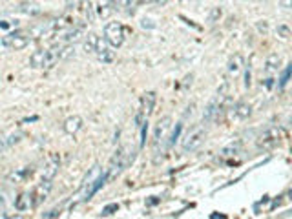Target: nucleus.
I'll list each match as a JSON object with an SVG mask.
<instances>
[{
	"mask_svg": "<svg viewBox=\"0 0 292 219\" xmlns=\"http://www.w3.org/2000/svg\"><path fill=\"white\" fill-rule=\"evenodd\" d=\"M95 57H97V60L99 62H104V64H110V62H114L115 60V51H112L108 48V46L104 44V41L100 39V42H99V48H97V53H95Z\"/></svg>",
	"mask_w": 292,
	"mask_h": 219,
	"instance_id": "13",
	"label": "nucleus"
},
{
	"mask_svg": "<svg viewBox=\"0 0 292 219\" xmlns=\"http://www.w3.org/2000/svg\"><path fill=\"white\" fill-rule=\"evenodd\" d=\"M8 146H6V135H4V132H0V154L6 150Z\"/></svg>",
	"mask_w": 292,
	"mask_h": 219,
	"instance_id": "28",
	"label": "nucleus"
},
{
	"mask_svg": "<svg viewBox=\"0 0 292 219\" xmlns=\"http://www.w3.org/2000/svg\"><path fill=\"white\" fill-rule=\"evenodd\" d=\"M4 212H6V201H4V196L0 194V217L4 215Z\"/></svg>",
	"mask_w": 292,
	"mask_h": 219,
	"instance_id": "29",
	"label": "nucleus"
},
{
	"mask_svg": "<svg viewBox=\"0 0 292 219\" xmlns=\"http://www.w3.org/2000/svg\"><path fill=\"white\" fill-rule=\"evenodd\" d=\"M33 205V194H29V192H24V194H20V196L17 197V201H15V208L18 210V212H26V210H29Z\"/></svg>",
	"mask_w": 292,
	"mask_h": 219,
	"instance_id": "16",
	"label": "nucleus"
},
{
	"mask_svg": "<svg viewBox=\"0 0 292 219\" xmlns=\"http://www.w3.org/2000/svg\"><path fill=\"white\" fill-rule=\"evenodd\" d=\"M221 17H223V8H221V6H215V8L210 9L206 22H208V24H215V22H219V18H221Z\"/></svg>",
	"mask_w": 292,
	"mask_h": 219,
	"instance_id": "23",
	"label": "nucleus"
},
{
	"mask_svg": "<svg viewBox=\"0 0 292 219\" xmlns=\"http://www.w3.org/2000/svg\"><path fill=\"white\" fill-rule=\"evenodd\" d=\"M243 66H245V64H243V55L236 53V55H232V57H230V60H228L227 69H228V73H230V75H237V73L243 69Z\"/></svg>",
	"mask_w": 292,
	"mask_h": 219,
	"instance_id": "18",
	"label": "nucleus"
},
{
	"mask_svg": "<svg viewBox=\"0 0 292 219\" xmlns=\"http://www.w3.org/2000/svg\"><path fill=\"white\" fill-rule=\"evenodd\" d=\"M130 163H133V157H132V155H128V148H126V146H121V148H117V152L112 155L108 168H106V172H104L106 179L110 181V179L117 177L119 173L123 172V170L126 168Z\"/></svg>",
	"mask_w": 292,
	"mask_h": 219,
	"instance_id": "2",
	"label": "nucleus"
},
{
	"mask_svg": "<svg viewBox=\"0 0 292 219\" xmlns=\"http://www.w3.org/2000/svg\"><path fill=\"white\" fill-rule=\"evenodd\" d=\"M119 210V205L117 203H112V205H106L104 208H102V215H110L114 214V212H117Z\"/></svg>",
	"mask_w": 292,
	"mask_h": 219,
	"instance_id": "26",
	"label": "nucleus"
},
{
	"mask_svg": "<svg viewBox=\"0 0 292 219\" xmlns=\"http://www.w3.org/2000/svg\"><path fill=\"white\" fill-rule=\"evenodd\" d=\"M86 15L90 17V22H93V4H88V9H86Z\"/></svg>",
	"mask_w": 292,
	"mask_h": 219,
	"instance_id": "30",
	"label": "nucleus"
},
{
	"mask_svg": "<svg viewBox=\"0 0 292 219\" xmlns=\"http://www.w3.org/2000/svg\"><path fill=\"white\" fill-rule=\"evenodd\" d=\"M155 91H146L144 95H142V106L139 108V112H141L142 117L148 121V117L152 115V112H154V104H155Z\"/></svg>",
	"mask_w": 292,
	"mask_h": 219,
	"instance_id": "11",
	"label": "nucleus"
},
{
	"mask_svg": "<svg viewBox=\"0 0 292 219\" xmlns=\"http://www.w3.org/2000/svg\"><path fill=\"white\" fill-rule=\"evenodd\" d=\"M100 175H102V168H100L99 164H95V166L86 173V177H84V181H82V192H84V196H86L88 190L95 185V181L100 177Z\"/></svg>",
	"mask_w": 292,
	"mask_h": 219,
	"instance_id": "12",
	"label": "nucleus"
},
{
	"mask_svg": "<svg viewBox=\"0 0 292 219\" xmlns=\"http://www.w3.org/2000/svg\"><path fill=\"white\" fill-rule=\"evenodd\" d=\"M59 164H60L59 157H53L50 163L46 164L44 172H42V181H53V177L59 172Z\"/></svg>",
	"mask_w": 292,
	"mask_h": 219,
	"instance_id": "17",
	"label": "nucleus"
},
{
	"mask_svg": "<svg viewBox=\"0 0 292 219\" xmlns=\"http://www.w3.org/2000/svg\"><path fill=\"white\" fill-rule=\"evenodd\" d=\"M51 187H53V181H41V185L35 188L33 192V205H41L42 201L48 197V194L51 192Z\"/></svg>",
	"mask_w": 292,
	"mask_h": 219,
	"instance_id": "10",
	"label": "nucleus"
},
{
	"mask_svg": "<svg viewBox=\"0 0 292 219\" xmlns=\"http://www.w3.org/2000/svg\"><path fill=\"white\" fill-rule=\"evenodd\" d=\"M239 150H241V141H232L219 150V155L221 157H234L236 154H239Z\"/></svg>",
	"mask_w": 292,
	"mask_h": 219,
	"instance_id": "21",
	"label": "nucleus"
},
{
	"mask_svg": "<svg viewBox=\"0 0 292 219\" xmlns=\"http://www.w3.org/2000/svg\"><path fill=\"white\" fill-rule=\"evenodd\" d=\"M252 114V106L248 104V102H237V104H234L232 112H230V117L236 119V121H246V119L250 117Z\"/></svg>",
	"mask_w": 292,
	"mask_h": 219,
	"instance_id": "8",
	"label": "nucleus"
},
{
	"mask_svg": "<svg viewBox=\"0 0 292 219\" xmlns=\"http://www.w3.org/2000/svg\"><path fill=\"white\" fill-rule=\"evenodd\" d=\"M104 41L114 48H121L124 42V27L121 22H108L104 26Z\"/></svg>",
	"mask_w": 292,
	"mask_h": 219,
	"instance_id": "5",
	"label": "nucleus"
},
{
	"mask_svg": "<svg viewBox=\"0 0 292 219\" xmlns=\"http://www.w3.org/2000/svg\"><path fill=\"white\" fill-rule=\"evenodd\" d=\"M210 219H227V217H225V215H217V214H212V217H210Z\"/></svg>",
	"mask_w": 292,
	"mask_h": 219,
	"instance_id": "32",
	"label": "nucleus"
},
{
	"mask_svg": "<svg viewBox=\"0 0 292 219\" xmlns=\"http://www.w3.org/2000/svg\"><path fill=\"white\" fill-rule=\"evenodd\" d=\"M281 137H283L281 128H279V126H269L260 137H258V146H260V148H263V150H269V148H274L276 144H279Z\"/></svg>",
	"mask_w": 292,
	"mask_h": 219,
	"instance_id": "6",
	"label": "nucleus"
},
{
	"mask_svg": "<svg viewBox=\"0 0 292 219\" xmlns=\"http://www.w3.org/2000/svg\"><path fill=\"white\" fill-rule=\"evenodd\" d=\"M279 66H281V57L278 53H270L265 60V71L267 73H274L278 71Z\"/></svg>",
	"mask_w": 292,
	"mask_h": 219,
	"instance_id": "20",
	"label": "nucleus"
},
{
	"mask_svg": "<svg viewBox=\"0 0 292 219\" xmlns=\"http://www.w3.org/2000/svg\"><path fill=\"white\" fill-rule=\"evenodd\" d=\"M114 11H115L114 2H102V4H99V8H97V15H99L100 18H108Z\"/></svg>",
	"mask_w": 292,
	"mask_h": 219,
	"instance_id": "22",
	"label": "nucleus"
},
{
	"mask_svg": "<svg viewBox=\"0 0 292 219\" xmlns=\"http://www.w3.org/2000/svg\"><path fill=\"white\" fill-rule=\"evenodd\" d=\"M20 137H22V133H20V132L13 133V135L9 137V139H6V146H13L15 142H18V141H20Z\"/></svg>",
	"mask_w": 292,
	"mask_h": 219,
	"instance_id": "27",
	"label": "nucleus"
},
{
	"mask_svg": "<svg viewBox=\"0 0 292 219\" xmlns=\"http://www.w3.org/2000/svg\"><path fill=\"white\" fill-rule=\"evenodd\" d=\"M29 66L35 69L46 68V50H36L29 57Z\"/></svg>",
	"mask_w": 292,
	"mask_h": 219,
	"instance_id": "19",
	"label": "nucleus"
},
{
	"mask_svg": "<svg viewBox=\"0 0 292 219\" xmlns=\"http://www.w3.org/2000/svg\"><path fill=\"white\" fill-rule=\"evenodd\" d=\"M99 42H100V36L97 35V33H88V35L84 36V41H82V50L86 51V53L95 55L97 48H99Z\"/></svg>",
	"mask_w": 292,
	"mask_h": 219,
	"instance_id": "15",
	"label": "nucleus"
},
{
	"mask_svg": "<svg viewBox=\"0 0 292 219\" xmlns=\"http://www.w3.org/2000/svg\"><path fill=\"white\" fill-rule=\"evenodd\" d=\"M276 35H278L279 39H283V41H287V39H290V27L285 26V24H279V26L276 27Z\"/></svg>",
	"mask_w": 292,
	"mask_h": 219,
	"instance_id": "24",
	"label": "nucleus"
},
{
	"mask_svg": "<svg viewBox=\"0 0 292 219\" xmlns=\"http://www.w3.org/2000/svg\"><path fill=\"white\" fill-rule=\"evenodd\" d=\"M62 46H53L50 50H46V68H53L55 64L62 59Z\"/></svg>",
	"mask_w": 292,
	"mask_h": 219,
	"instance_id": "14",
	"label": "nucleus"
},
{
	"mask_svg": "<svg viewBox=\"0 0 292 219\" xmlns=\"http://www.w3.org/2000/svg\"><path fill=\"white\" fill-rule=\"evenodd\" d=\"M221 108H223V102H221L219 97H215V99L210 100L208 104H206L205 112H203V123H212V121H215Z\"/></svg>",
	"mask_w": 292,
	"mask_h": 219,
	"instance_id": "7",
	"label": "nucleus"
},
{
	"mask_svg": "<svg viewBox=\"0 0 292 219\" xmlns=\"http://www.w3.org/2000/svg\"><path fill=\"white\" fill-rule=\"evenodd\" d=\"M206 139V130L203 126H196L192 132H188V135L182 139V150L187 152H196L199 150L203 142Z\"/></svg>",
	"mask_w": 292,
	"mask_h": 219,
	"instance_id": "4",
	"label": "nucleus"
},
{
	"mask_svg": "<svg viewBox=\"0 0 292 219\" xmlns=\"http://www.w3.org/2000/svg\"><path fill=\"white\" fill-rule=\"evenodd\" d=\"M258 29H260V31H267V22L258 24Z\"/></svg>",
	"mask_w": 292,
	"mask_h": 219,
	"instance_id": "31",
	"label": "nucleus"
},
{
	"mask_svg": "<svg viewBox=\"0 0 292 219\" xmlns=\"http://www.w3.org/2000/svg\"><path fill=\"white\" fill-rule=\"evenodd\" d=\"M29 42H31V35H29V31H24V29L11 31L0 39V46H2V48H6V50H15V51L24 50L26 46H29Z\"/></svg>",
	"mask_w": 292,
	"mask_h": 219,
	"instance_id": "3",
	"label": "nucleus"
},
{
	"mask_svg": "<svg viewBox=\"0 0 292 219\" xmlns=\"http://www.w3.org/2000/svg\"><path fill=\"white\" fill-rule=\"evenodd\" d=\"M82 124H84V121H82L81 115H69V117L64 121L62 130H64V133H68V135H75V133L82 128Z\"/></svg>",
	"mask_w": 292,
	"mask_h": 219,
	"instance_id": "9",
	"label": "nucleus"
},
{
	"mask_svg": "<svg viewBox=\"0 0 292 219\" xmlns=\"http://www.w3.org/2000/svg\"><path fill=\"white\" fill-rule=\"evenodd\" d=\"M172 117L166 115V117L159 119V123L155 124V130H154V152L157 154L161 148V157H163L164 150L168 148V137L170 132H172Z\"/></svg>",
	"mask_w": 292,
	"mask_h": 219,
	"instance_id": "1",
	"label": "nucleus"
},
{
	"mask_svg": "<svg viewBox=\"0 0 292 219\" xmlns=\"http://www.w3.org/2000/svg\"><path fill=\"white\" fill-rule=\"evenodd\" d=\"M290 64H288L287 68L283 69V73H281V79H279V88H285V84L288 82V77H290Z\"/></svg>",
	"mask_w": 292,
	"mask_h": 219,
	"instance_id": "25",
	"label": "nucleus"
},
{
	"mask_svg": "<svg viewBox=\"0 0 292 219\" xmlns=\"http://www.w3.org/2000/svg\"><path fill=\"white\" fill-rule=\"evenodd\" d=\"M8 219H20L18 215H11V217H8Z\"/></svg>",
	"mask_w": 292,
	"mask_h": 219,
	"instance_id": "33",
	"label": "nucleus"
}]
</instances>
